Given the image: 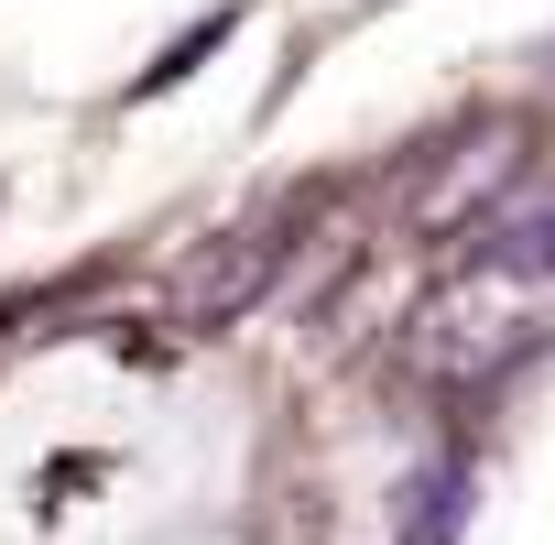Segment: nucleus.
Instances as JSON below:
<instances>
[{
    "instance_id": "7ed1b4c3",
    "label": "nucleus",
    "mask_w": 555,
    "mask_h": 545,
    "mask_svg": "<svg viewBox=\"0 0 555 545\" xmlns=\"http://www.w3.org/2000/svg\"><path fill=\"white\" fill-rule=\"evenodd\" d=\"M457 284H501V295H555V197L512 186L479 229H468V262Z\"/></svg>"
},
{
    "instance_id": "20e7f679",
    "label": "nucleus",
    "mask_w": 555,
    "mask_h": 545,
    "mask_svg": "<svg viewBox=\"0 0 555 545\" xmlns=\"http://www.w3.org/2000/svg\"><path fill=\"white\" fill-rule=\"evenodd\" d=\"M229 23H240V12H207V23H196V34H175V45H164V55H153V66H142V88H175V77H185V66H196V55H218V45H229Z\"/></svg>"
},
{
    "instance_id": "f257e3e1",
    "label": "nucleus",
    "mask_w": 555,
    "mask_h": 545,
    "mask_svg": "<svg viewBox=\"0 0 555 545\" xmlns=\"http://www.w3.org/2000/svg\"><path fill=\"white\" fill-rule=\"evenodd\" d=\"M306 218H317V197H295V207H261V218H240L229 240H207L196 262H185V284H175V306L185 317H240L261 284H284V262H295V240H306Z\"/></svg>"
},
{
    "instance_id": "f03ea898",
    "label": "nucleus",
    "mask_w": 555,
    "mask_h": 545,
    "mask_svg": "<svg viewBox=\"0 0 555 545\" xmlns=\"http://www.w3.org/2000/svg\"><path fill=\"white\" fill-rule=\"evenodd\" d=\"M512 153H522V131H512V121L436 131V142L414 153V175H403V207H414L425 229H447V218H468V207L490 218V207L512 197V186H501V175H512Z\"/></svg>"
}]
</instances>
